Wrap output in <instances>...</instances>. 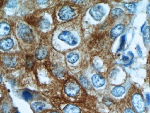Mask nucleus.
Listing matches in <instances>:
<instances>
[{
    "mask_svg": "<svg viewBox=\"0 0 150 113\" xmlns=\"http://www.w3.org/2000/svg\"><path fill=\"white\" fill-rule=\"evenodd\" d=\"M18 34L24 41L31 43L34 39L33 31L25 24H21L18 28Z\"/></svg>",
    "mask_w": 150,
    "mask_h": 113,
    "instance_id": "f257e3e1",
    "label": "nucleus"
},
{
    "mask_svg": "<svg viewBox=\"0 0 150 113\" xmlns=\"http://www.w3.org/2000/svg\"><path fill=\"white\" fill-rule=\"evenodd\" d=\"M133 106L137 112L142 113L146 110V103L142 96L140 94L136 93L132 97Z\"/></svg>",
    "mask_w": 150,
    "mask_h": 113,
    "instance_id": "f03ea898",
    "label": "nucleus"
},
{
    "mask_svg": "<svg viewBox=\"0 0 150 113\" xmlns=\"http://www.w3.org/2000/svg\"><path fill=\"white\" fill-rule=\"evenodd\" d=\"M58 38L70 46H75L78 43L77 39L70 32L65 31L59 34Z\"/></svg>",
    "mask_w": 150,
    "mask_h": 113,
    "instance_id": "7ed1b4c3",
    "label": "nucleus"
},
{
    "mask_svg": "<svg viewBox=\"0 0 150 113\" xmlns=\"http://www.w3.org/2000/svg\"><path fill=\"white\" fill-rule=\"evenodd\" d=\"M75 14L74 10L69 6H66L62 8L59 13L60 19L64 21L71 20Z\"/></svg>",
    "mask_w": 150,
    "mask_h": 113,
    "instance_id": "20e7f679",
    "label": "nucleus"
},
{
    "mask_svg": "<svg viewBox=\"0 0 150 113\" xmlns=\"http://www.w3.org/2000/svg\"><path fill=\"white\" fill-rule=\"evenodd\" d=\"M90 14L95 21L101 20L105 13V9L101 5L94 6L90 9Z\"/></svg>",
    "mask_w": 150,
    "mask_h": 113,
    "instance_id": "39448f33",
    "label": "nucleus"
},
{
    "mask_svg": "<svg viewBox=\"0 0 150 113\" xmlns=\"http://www.w3.org/2000/svg\"><path fill=\"white\" fill-rule=\"evenodd\" d=\"M79 90L80 87L76 83H68L65 86V92L70 97H75L79 93Z\"/></svg>",
    "mask_w": 150,
    "mask_h": 113,
    "instance_id": "423d86ee",
    "label": "nucleus"
},
{
    "mask_svg": "<svg viewBox=\"0 0 150 113\" xmlns=\"http://www.w3.org/2000/svg\"><path fill=\"white\" fill-rule=\"evenodd\" d=\"M125 26L122 24L116 25L111 30L110 33V36L112 39H115L117 37L122 34L125 29Z\"/></svg>",
    "mask_w": 150,
    "mask_h": 113,
    "instance_id": "0eeeda50",
    "label": "nucleus"
},
{
    "mask_svg": "<svg viewBox=\"0 0 150 113\" xmlns=\"http://www.w3.org/2000/svg\"><path fill=\"white\" fill-rule=\"evenodd\" d=\"M14 42L10 38L5 39L1 40L0 47L1 50L4 51H8L13 47Z\"/></svg>",
    "mask_w": 150,
    "mask_h": 113,
    "instance_id": "6e6552de",
    "label": "nucleus"
},
{
    "mask_svg": "<svg viewBox=\"0 0 150 113\" xmlns=\"http://www.w3.org/2000/svg\"><path fill=\"white\" fill-rule=\"evenodd\" d=\"M91 80L94 86L97 88L102 87L105 84V79L98 74L94 75L91 78Z\"/></svg>",
    "mask_w": 150,
    "mask_h": 113,
    "instance_id": "1a4fd4ad",
    "label": "nucleus"
},
{
    "mask_svg": "<svg viewBox=\"0 0 150 113\" xmlns=\"http://www.w3.org/2000/svg\"><path fill=\"white\" fill-rule=\"evenodd\" d=\"M10 26L6 22H2L0 24V34L1 36H5L9 34Z\"/></svg>",
    "mask_w": 150,
    "mask_h": 113,
    "instance_id": "9d476101",
    "label": "nucleus"
},
{
    "mask_svg": "<svg viewBox=\"0 0 150 113\" xmlns=\"http://www.w3.org/2000/svg\"><path fill=\"white\" fill-rule=\"evenodd\" d=\"M63 111L64 113H81V110L78 107L71 104L65 107Z\"/></svg>",
    "mask_w": 150,
    "mask_h": 113,
    "instance_id": "9b49d317",
    "label": "nucleus"
},
{
    "mask_svg": "<svg viewBox=\"0 0 150 113\" xmlns=\"http://www.w3.org/2000/svg\"><path fill=\"white\" fill-rule=\"evenodd\" d=\"M125 89L122 86H116L112 90V94L116 97L122 96L125 93Z\"/></svg>",
    "mask_w": 150,
    "mask_h": 113,
    "instance_id": "f8f14e48",
    "label": "nucleus"
},
{
    "mask_svg": "<svg viewBox=\"0 0 150 113\" xmlns=\"http://www.w3.org/2000/svg\"><path fill=\"white\" fill-rule=\"evenodd\" d=\"M142 32L144 42L146 44H148L150 43V27L146 26Z\"/></svg>",
    "mask_w": 150,
    "mask_h": 113,
    "instance_id": "ddd939ff",
    "label": "nucleus"
},
{
    "mask_svg": "<svg viewBox=\"0 0 150 113\" xmlns=\"http://www.w3.org/2000/svg\"><path fill=\"white\" fill-rule=\"evenodd\" d=\"M47 56V52L43 48H39L36 52V56L39 60H42L45 59Z\"/></svg>",
    "mask_w": 150,
    "mask_h": 113,
    "instance_id": "4468645a",
    "label": "nucleus"
},
{
    "mask_svg": "<svg viewBox=\"0 0 150 113\" xmlns=\"http://www.w3.org/2000/svg\"><path fill=\"white\" fill-rule=\"evenodd\" d=\"M32 107L33 109L36 111H42L46 107V105L45 103L41 102H35L33 103L32 104Z\"/></svg>",
    "mask_w": 150,
    "mask_h": 113,
    "instance_id": "2eb2a0df",
    "label": "nucleus"
},
{
    "mask_svg": "<svg viewBox=\"0 0 150 113\" xmlns=\"http://www.w3.org/2000/svg\"><path fill=\"white\" fill-rule=\"evenodd\" d=\"M38 25L40 28L42 29H47L50 26V22L46 18H41L39 20Z\"/></svg>",
    "mask_w": 150,
    "mask_h": 113,
    "instance_id": "dca6fc26",
    "label": "nucleus"
},
{
    "mask_svg": "<svg viewBox=\"0 0 150 113\" xmlns=\"http://www.w3.org/2000/svg\"><path fill=\"white\" fill-rule=\"evenodd\" d=\"M79 82L81 83L83 87L86 89H89L90 88V83L86 77L84 76H81L79 77Z\"/></svg>",
    "mask_w": 150,
    "mask_h": 113,
    "instance_id": "f3484780",
    "label": "nucleus"
},
{
    "mask_svg": "<svg viewBox=\"0 0 150 113\" xmlns=\"http://www.w3.org/2000/svg\"><path fill=\"white\" fill-rule=\"evenodd\" d=\"M79 56L75 53H70L67 56V60L70 63L74 64L78 60Z\"/></svg>",
    "mask_w": 150,
    "mask_h": 113,
    "instance_id": "a211bd4d",
    "label": "nucleus"
},
{
    "mask_svg": "<svg viewBox=\"0 0 150 113\" xmlns=\"http://www.w3.org/2000/svg\"><path fill=\"white\" fill-rule=\"evenodd\" d=\"M127 9L132 13H134L136 11L137 6L135 3H127L124 4Z\"/></svg>",
    "mask_w": 150,
    "mask_h": 113,
    "instance_id": "6ab92c4d",
    "label": "nucleus"
},
{
    "mask_svg": "<svg viewBox=\"0 0 150 113\" xmlns=\"http://www.w3.org/2000/svg\"><path fill=\"white\" fill-rule=\"evenodd\" d=\"M6 65L8 67H14L16 64V61L15 59L12 58H7L5 59L4 61Z\"/></svg>",
    "mask_w": 150,
    "mask_h": 113,
    "instance_id": "aec40b11",
    "label": "nucleus"
},
{
    "mask_svg": "<svg viewBox=\"0 0 150 113\" xmlns=\"http://www.w3.org/2000/svg\"><path fill=\"white\" fill-rule=\"evenodd\" d=\"M123 11L121 9L115 8L111 12V16L113 17H117L120 16L122 13Z\"/></svg>",
    "mask_w": 150,
    "mask_h": 113,
    "instance_id": "412c9836",
    "label": "nucleus"
},
{
    "mask_svg": "<svg viewBox=\"0 0 150 113\" xmlns=\"http://www.w3.org/2000/svg\"><path fill=\"white\" fill-rule=\"evenodd\" d=\"M22 96L23 98L26 100V101H29L30 100H31L33 98L32 94L30 92L28 91H24L22 93Z\"/></svg>",
    "mask_w": 150,
    "mask_h": 113,
    "instance_id": "4be33fe9",
    "label": "nucleus"
},
{
    "mask_svg": "<svg viewBox=\"0 0 150 113\" xmlns=\"http://www.w3.org/2000/svg\"><path fill=\"white\" fill-rule=\"evenodd\" d=\"M17 4L16 1H8L6 3V6L9 8H14L16 6Z\"/></svg>",
    "mask_w": 150,
    "mask_h": 113,
    "instance_id": "5701e85b",
    "label": "nucleus"
},
{
    "mask_svg": "<svg viewBox=\"0 0 150 113\" xmlns=\"http://www.w3.org/2000/svg\"><path fill=\"white\" fill-rule=\"evenodd\" d=\"M125 43H126V36L124 35L122 36L121 38V43H120V46H119L117 51H121L124 48Z\"/></svg>",
    "mask_w": 150,
    "mask_h": 113,
    "instance_id": "b1692460",
    "label": "nucleus"
},
{
    "mask_svg": "<svg viewBox=\"0 0 150 113\" xmlns=\"http://www.w3.org/2000/svg\"><path fill=\"white\" fill-rule=\"evenodd\" d=\"M136 52H137V54L139 57H142V50L140 48V46L139 45H137V47H136Z\"/></svg>",
    "mask_w": 150,
    "mask_h": 113,
    "instance_id": "393cba45",
    "label": "nucleus"
},
{
    "mask_svg": "<svg viewBox=\"0 0 150 113\" xmlns=\"http://www.w3.org/2000/svg\"><path fill=\"white\" fill-rule=\"evenodd\" d=\"M33 59H31V58H29L28 59V60L27 61V64H26V65H27L28 68H30L32 67V65H33Z\"/></svg>",
    "mask_w": 150,
    "mask_h": 113,
    "instance_id": "a878e982",
    "label": "nucleus"
},
{
    "mask_svg": "<svg viewBox=\"0 0 150 113\" xmlns=\"http://www.w3.org/2000/svg\"><path fill=\"white\" fill-rule=\"evenodd\" d=\"M146 99L147 105H149L150 104V94L146 93Z\"/></svg>",
    "mask_w": 150,
    "mask_h": 113,
    "instance_id": "bb28decb",
    "label": "nucleus"
},
{
    "mask_svg": "<svg viewBox=\"0 0 150 113\" xmlns=\"http://www.w3.org/2000/svg\"><path fill=\"white\" fill-rule=\"evenodd\" d=\"M135 113L134 112L132 109H127L124 110V113Z\"/></svg>",
    "mask_w": 150,
    "mask_h": 113,
    "instance_id": "cd10ccee",
    "label": "nucleus"
},
{
    "mask_svg": "<svg viewBox=\"0 0 150 113\" xmlns=\"http://www.w3.org/2000/svg\"><path fill=\"white\" fill-rule=\"evenodd\" d=\"M48 1H37V3L39 4H47Z\"/></svg>",
    "mask_w": 150,
    "mask_h": 113,
    "instance_id": "c85d7f7f",
    "label": "nucleus"
},
{
    "mask_svg": "<svg viewBox=\"0 0 150 113\" xmlns=\"http://www.w3.org/2000/svg\"><path fill=\"white\" fill-rule=\"evenodd\" d=\"M103 101H104V102H105L106 105L111 104V101H109V100H107V99H104Z\"/></svg>",
    "mask_w": 150,
    "mask_h": 113,
    "instance_id": "c756f323",
    "label": "nucleus"
},
{
    "mask_svg": "<svg viewBox=\"0 0 150 113\" xmlns=\"http://www.w3.org/2000/svg\"><path fill=\"white\" fill-rule=\"evenodd\" d=\"M147 12H148V14H149V15L150 16V3L148 5V6H147Z\"/></svg>",
    "mask_w": 150,
    "mask_h": 113,
    "instance_id": "7c9ffc66",
    "label": "nucleus"
},
{
    "mask_svg": "<svg viewBox=\"0 0 150 113\" xmlns=\"http://www.w3.org/2000/svg\"><path fill=\"white\" fill-rule=\"evenodd\" d=\"M128 55H129L130 56H131L132 58H134V54H133V53H132V52H131V51H129V52H128Z\"/></svg>",
    "mask_w": 150,
    "mask_h": 113,
    "instance_id": "2f4dec72",
    "label": "nucleus"
},
{
    "mask_svg": "<svg viewBox=\"0 0 150 113\" xmlns=\"http://www.w3.org/2000/svg\"><path fill=\"white\" fill-rule=\"evenodd\" d=\"M1 80H2V77H1Z\"/></svg>",
    "mask_w": 150,
    "mask_h": 113,
    "instance_id": "473e14b6",
    "label": "nucleus"
},
{
    "mask_svg": "<svg viewBox=\"0 0 150 113\" xmlns=\"http://www.w3.org/2000/svg\"><path fill=\"white\" fill-rule=\"evenodd\" d=\"M57 113V112H52V113Z\"/></svg>",
    "mask_w": 150,
    "mask_h": 113,
    "instance_id": "72a5a7b5",
    "label": "nucleus"
},
{
    "mask_svg": "<svg viewBox=\"0 0 150 113\" xmlns=\"http://www.w3.org/2000/svg\"><path fill=\"white\" fill-rule=\"evenodd\" d=\"M16 113H20L19 112H16Z\"/></svg>",
    "mask_w": 150,
    "mask_h": 113,
    "instance_id": "f704fd0d",
    "label": "nucleus"
}]
</instances>
